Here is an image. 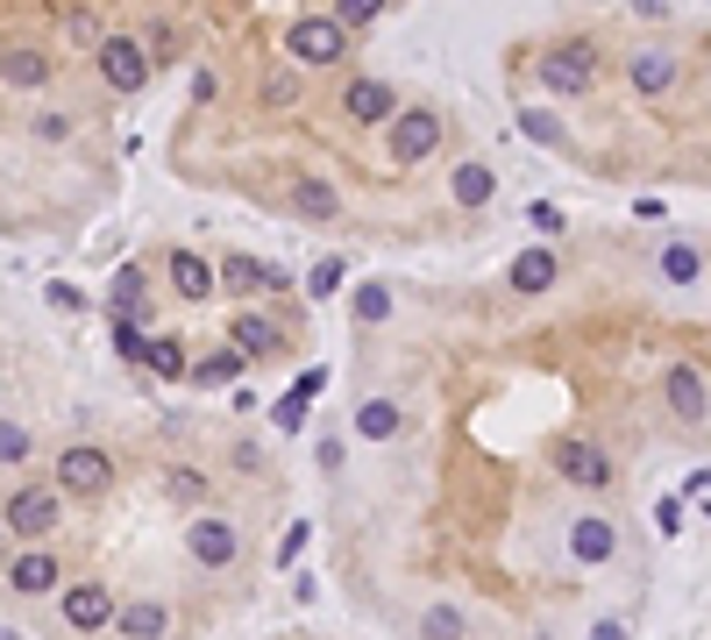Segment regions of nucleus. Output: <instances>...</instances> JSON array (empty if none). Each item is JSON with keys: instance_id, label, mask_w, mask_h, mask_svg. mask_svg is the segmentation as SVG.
Listing matches in <instances>:
<instances>
[{"instance_id": "f257e3e1", "label": "nucleus", "mask_w": 711, "mask_h": 640, "mask_svg": "<svg viewBox=\"0 0 711 640\" xmlns=\"http://www.w3.org/2000/svg\"><path fill=\"white\" fill-rule=\"evenodd\" d=\"M342 36H349V29H342L335 14H299V22L285 29V51H292V65H342Z\"/></svg>"}, {"instance_id": "f03ea898", "label": "nucleus", "mask_w": 711, "mask_h": 640, "mask_svg": "<svg viewBox=\"0 0 711 640\" xmlns=\"http://www.w3.org/2000/svg\"><path fill=\"white\" fill-rule=\"evenodd\" d=\"M114 484V455L93 449V441H79V449L57 455V492H79V498H100Z\"/></svg>"}, {"instance_id": "7ed1b4c3", "label": "nucleus", "mask_w": 711, "mask_h": 640, "mask_svg": "<svg viewBox=\"0 0 711 640\" xmlns=\"http://www.w3.org/2000/svg\"><path fill=\"white\" fill-rule=\"evenodd\" d=\"M93 65H100V79H108L114 93H135V86L149 79V51H143L135 36H108V43L93 51Z\"/></svg>"}, {"instance_id": "20e7f679", "label": "nucleus", "mask_w": 711, "mask_h": 640, "mask_svg": "<svg viewBox=\"0 0 711 640\" xmlns=\"http://www.w3.org/2000/svg\"><path fill=\"white\" fill-rule=\"evenodd\" d=\"M57 520H65V506H57V492L51 484H29V492H14L8 498V527L22 533V541H43Z\"/></svg>"}, {"instance_id": "39448f33", "label": "nucleus", "mask_w": 711, "mask_h": 640, "mask_svg": "<svg viewBox=\"0 0 711 640\" xmlns=\"http://www.w3.org/2000/svg\"><path fill=\"white\" fill-rule=\"evenodd\" d=\"M591 71H598L591 43H563V51H548V65H541V86H548V93H584Z\"/></svg>"}, {"instance_id": "423d86ee", "label": "nucleus", "mask_w": 711, "mask_h": 640, "mask_svg": "<svg viewBox=\"0 0 711 640\" xmlns=\"http://www.w3.org/2000/svg\"><path fill=\"white\" fill-rule=\"evenodd\" d=\"M186 548H192V562H207V570H229L235 562V527L229 520H214V512H200V520L186 527Z\"/></svg>"}, {"instance_id": "0eeeda50", "label": "nucleus", "mask_w": 711, "mask_h": 640, "mask_svg": "<svg viewBox=\"0 0 711 640\" xmlns=\"http://www.w3.org/2000/svg\"><path fill=\"white\" fill-rule=\"evenodd\" d=\"M65 627H71V633H100V627H114V598H108V584H71V591H65Z\"/></svg>"}, {"instance_id": "6e6552de", "label": "nucleus", "mask_w": 711, "mask_h": 640, "mask_svg": "<svg viewBox=\"0 0 711 640\" xmlns=\"http://www.w3.org/2000/svg\"><path fill=\"white\" fill-rule=\"evenodd\" d=\"M434 143H442V121H434V114H399V121H391V157H399V164L434 157Z\"/></svg>"}, {"instance_id": "1a4fd4ad", "label": "nucleus", "mask_w": 711, "mask_h": 640, "mask_svg": "<svg viewBox=\"0 0 711 640\" xmlns=\"http://www.w3.org/2000/svg\"><path fill=\"white\" fill-rule=\"evenodd\" d=\"M342 114L349 121H391L399 114V93H391L385 79H356L349 93H342Z\"/></svg>"}, {"instance_id": "9d476101", "label": "nucleus", "mask_w": 711, "mask_h": 640, "mask_svg": "<svg viewBox=\"0 0 711 640\" xmlns=\"http://www.w3.org/2000/svg\"><path fill=\"white\" fill-rule=\"evenodd\" d=\"M214 285H229V293H285V278H278V271H264L256 256H221Z\"/></svg>"}, {"instance_id": "9b49d317", "label": "nucleus", "mask_w": 711, "mask_h": 640, "mask_svg": "<svg viewBox=\"0 0 711 640\" xmlns=\"http://www.w3.org/2000/svg\"><path fill=\"white\" fill-rule=\"evenodd\" d=\"M563 477L584 484V492H604V484H612V463H604V449H591V441H569L563 449Z\"/></svg>"}, {"instance_id": "f8f14e48", "label": "nucleus", "mask_w": 711, "mask_h": 640, "mask_svg": "<svg viewBox=\"0 0 711 640\" xmlns=\"http://www.w3.org/2000/svg\"><path fill=\"white\" fill-rule=\"evenodd\" d=\"M8 584L22 591V598H43V591L57 584V555H43V548H29V555H14V570H8Z\"/></svg>"}, {"instance_id": "ddd939ff", "label": "nucleus", "mask_w": 711, "mask_h": 640, "mask_svg": "<svg viewBox=\"0 0 711 640\" xmlns=\"http://www.w3.org/2000/svg\"><path fill=\"white\" fill-rule=\"evenodd\" d=\"M114 633H129V640H157V633H171V613H164L157 598L121 605V613H114Z\"/></svg>"}, {"instance_id": "4468645a", "label": "nucleus", "mask_w": 711, "mask_h": 640, "mask_svg": "<svg viewBox=\"0 0 711 640\" xmlns=\"http://www.w3.org/2000/svg\"><path fill=\"white\" fill-rule=\"evenodd\" d=\"M612 548H619L612 520H577V527H569V555H577V562H604Z\"/></svg>"}, {"instance_id": "2eb2a0df", "label": "nucleus", "mask_w": 711, "mask_h": 640, "mask_svg": "<svg viewBox=\"0 0 711 640\" xmlns=\"http://www.w3.org/2000/svg\"><path fill=\"white\" fill-rule=\"evenodd\" d=\"M229 342H235V356L249 363V356H270V349H278V328H270L264 313H242L235 328H229Z\"/></svg>"}, {"instance_id": "dca6fc26", "label": "nucleus", "mask_w": 711, "mask_h": 640, "mask_svg": "<svg viewBox=\"0 0 711 640\" xmlns=\"http://www.w3.org/2000/svg\"><path fill=\"white\" fill-rule=\"evenodd\" d=\"M555 285V256L548 250H520L512 256V293H548Z\"/></svg>"}, {"instance_id": "f3484780", "label": "nucleus", "mask_w": 711, "mask_h": 640, "mask_svg": "<svg viewBox=\"0 0 711 640\" xmlns=\"http://www.w3.org/2000/svg\"><path fill=\"white\" fill-rule=\"evenodd\" d=\"M321 385H327V371H307V377H299V385H292V391H285V399H278V406H270V420H278V427H285V434H292V427H299V420H307V399H313V391H321Z\"/></svg>"}, {"instance_id": "a211bd4d", "label": "nucleus", "mask_w": 711, "mask_h": 640, "mask_svg": "<svg viewBox=\"0 0 711 640\" xmlns=\"http://www.w3.org/2000/svg\"><path fill=\"white\" fill-rule=\"evenodd\" d=\"M669 406L684 420H704V377L690 371V363H676V371H669Z\"/></svg>"}, {"instance_id": "6ab92c4d", "label": "nucleus", "mask_w": 711, "mask_h": 640, "mask_svg": "<svg viewBox=\"0 0 711 640\" xmlns=\"http://www.w3.org/2000/svg\"><path fill=\"white\" fill-rule=\"evenodd\" d=\"M633 86H641V93H669L676 86V57L669 51H641L633 57Z\"/></svg>"}, {"instance_id": "aec40b11", "label": "nucleus", "mask_w": 711, "mask_h": 640, "mask_svg": "<svg viewBox=\"0 0 711 640\" xmlns=\"http://www.w3.org/2000/svg\"><path fill=\"white\" fill-rule=\"evenodd\" d=\"M171 278H178V293H186V299H214V271H207L192 250H171Z\"/></svg>"}, {"instance_id": "412c9836", "label": "nucleus", "mask_w": 711, "mask_h": 640, "mask_svg": "<svg viewBox=\"0 0 711 640\" xmlns=\"http://www.w3.org/2000/svg\"><path fill=\"white\" fill-rule=\"evenodd\" d=\"M292 207L299 213H307V221H335V186H327V178H299V186H292Z\"/></svg>"}, {"instance_id": "4be33fe9", "label": "nucleus", "mask_w": 711, "mask_h": 640, "mask_svg": "<svg viewBox=\"0 0 711 640\" xmlns=\"http://www.w3.org/2000/svg\"><path fill=\"white\" fill-rule=\"evenodd\" d=\"M0 79H8V86H43V79H51V57H43V51H8V57H0Z\"/></svg>"}, {"instance_id": "5701e85b", "label": "nucleus", "mask_w": 711, "mask_h": 640, "mask_svg": "<svg viewBox=\"0 0 711 640\" xmlns=\"http://www.w3.org/2000/svg\"><path fill=\"white\" fill-rule=\"evenodd\" d=\"M135 307H143V264H121L114 271V293H108V313H129L135 320Z\"/></svg>"}, {"instance_id": "b1692460", "label": "nucleus", "mask_w": 711, "mask_h": 640, "mask_svg": "<svg viewBox=\"0 0 711 640\" xmlns=\"http://www.w3.org/2000/svg\"><path fill=\"white\" fill-rule=\"evenodd\" d=\"M491 200V172L484 164H456V207H484Z\"/></svg>"}, {"instance_id": "393cba45", "label": "nucleus", "mask_w": 711, "mask_h": 640, "mask_svg": "<svg viewBox=\"0 0 711 640\" xmlns=\"http://www.w3.org/2000/svg\"><path fill=\"white\" fill-rule=\"evenodd\" d=\"M149 371H157V377H192V363H186V349H178V342H149Z\"/></svg>"}, {"instance_id": "a878e982", "label": "nucleus", "mask_w": 711, "mask_h": 640, "mask_svg": "<svg viewBox=\"0 0 711 640\" xmlns=\"http://www.w3.org/2000/svg\"><path fill=\"white\" fill-rule=\"evenodd\" d=\"M192 377H200V385H229V377H242V356H235V349H221V356L192 363Z\"/></svg>"}, {"instance_id": "bb28decb", "label": "nucleus", "mask_w": 711, "mask_h": 640, "mask_svg": "<svg viewBox=\"0 0 711 640\" xmlns=\"http://www.w3.org/2000/svg\"><path fill=\"white\" fill-rule=\"evenodd\" d=\"M65 36H71V43H93V51H100V43H108V22H100V14H86V8H71V14H65Z\"/></svg>"}, {"instance_id": "cd10ccee", "label": "nucleus", "mask_w": 711, "mask_h": 640, "mask_svg": "<svg viewBox=\"0 0 711 640\" xmlns=\"http://www.w3.org/2000/svg\"><path fill=\"white\" fill-rule=\"evenodd\" d=\"M363 434H370V441H391V434H399V413H391V406L385 399H370V406H363Z\"/></svg>"}, {"instance_id": "c85d7f7f", "label": "nucleus", "mask_w": 711, "mask_h": 640, "mask_svg": "<svg viewBox=\"0 0 711 640\" xmlns=\"http://www.w3.org/2000/svg\"><path fill=\"white\" fill-rule=\"evenodd\" d=\"M662 271H669L676 285H690L698 278V250H690V242H669V250H662Z\"/></svg>"}, {"instance_id": "c756f323", "label": "nucleus", "mask_w": 711, "mask_h": 640, "mask_svg": "<svg viewBox=\"0 0 711 640\" xmlns=\"http://www.w3.org/2000/svg\"><path fill=\"white\" fill-rule=\"evenodd\" d=\"M114 349H121V356H135V363H143V356H149V342H143V328H135V320H129V313H114Z\"/></svg>"}, {"instance_id": "7c9ffc66", "label": "nucleus", "mask_w": 711, "mask_h": 640, "mask_svg": "<svg viewBox=\"0 0 711 640\" xmlns=\"http://www.w3.org/2000/svg\"><path fill=\"white\" fill-rule=\"evenodd\" d=\"M335 285H342V256H321V264H313V278H307V293H313V299H327Z\"/></svg>"}, {"instance_id": "2f4dec72", "label": "nucleus", "mask_w": 711, "mask_h": 640, "mask_svg": "<svg viewBox=\"0 0 711 640\" xmlns=\"http://www.w3.org/2000/svg\"><path fill=\"white\" fill-rule=\"evenodd\" d=\"M356 313L363 320H385L391 313V285H363V293H356Z\"/></svg>"}, {"instance_id": "473e14b6", "label": "nucleus", "mask_w": 711, "mask_h": 640, "mask_svg": "<svg viewBox=\"0 0 711 640\" xmlns=\"http://www.w3.org/2000/svg\"><path fill=\"white\" fill-rule=\"evenodd\" d=\"M377 8H385V0H342L335 22H342V29H363V22H377Z\"/></svg>"}, {"instance_id": "72a5a7b5", "label": "nucleus", "mask_w": 711, "mask_h": 640, "mask_svg": "<svg viewBox=\"0 0 711 640\" xmlns=\"http://www.w3.org/2000/svg\"><path fill=\"white\" fill-rule=\"evenodd\" d=\"M22 455H29V434H22V427H8V420H0V463H22Z\"/></svg>"}, {"instance_id": "f704fd0d", "label": "nucleus", "mask_w": 711, "mask_h": 640, "mask_svg": "<svg viewBox=\"0 0 711 640\" xmlns=\"http://www.w3.org/2000/svg\"><path fill=\"white\" fill-rule=\"evenodd\" d=\"M299 93V79H292V71H270V79H264V100L270 107H278V100H292Z\"/></svg>"}, {"instance_id": "c9c22d12", "label": "nucleus", "mask_w": 711, "mask_h": 640, "mask_svg": "<svg viewBox=\"0 0 711 640\" xmlns=\"http://www.w3.org/2000/svg\"><path fill=\"white\" fill-rule=\"evenodd\" d=\"M36 135H43V143H65L71 121H65V114H43V121H36Z\"/></svg>"}, {"instance_id": "e433bc0d", "label": "nucleus", "mask_w": 711, "mask_h": 640, "mask_svg": "<svg viewBox=\"0 0 711 640\" xmlns=\"http://www.w3.org/2000/svg\"><path fill=\"white\" fill-rule=\"evenodd\" d=\"M655 527L676 533V527H684V506H676V498H662V506H655Z\"/></svg>"}, {"instance_id": "4c0bfd02", "label": "nucleus", "mask_w": 711, "mask_h": 640, "mask_svg": "<svg viewBox=\"0 0 711 640\" xmlns=\"http://www.w3.org/2000/svg\"><path fill=\"white\" fill-rule=\"evenodd\" d=\"M526 135H534V143H555V114H526Z\"/></svg>"}, {"instance_id": "58836bf2", "label": "nucleus", "mask_w": 711, "mask_h": 640, "mask_svg": "<svg viewBox=\"0 0 711 640\" xmlns=\"http://www.w3.org/2000/svg\"><path fill=\"white\" fill-rule=\"evenodd\" d=\"M299 548H307V527H292V533H285V541H278V570H285V562L299 555Z\"/></svg>"}, {"instance_id": "ea45409f", "label": "nucleus", "mask_w": 711, "mask_h": 640, "mask_svg": "<svg viewBox=\"0 0 711 640\" xmlns=\"http://www.w3.org/2000/svg\"><path fill=\"white\" fill-rule=\"evenodd\" d=\"M427 633L434 640H456V613H427Z\"/></svg>"}, {"instance_id": "a19ab883", "label": "nucleus", "mask_w": 711, "mask_h": 640, "mask_svg": "<svg viewBox=\"0 0 711 640\" xmlns=\"http://www.w3.org/2000/svg\"><path fill=\"white\" fill-rule=\"evenodd\" d=\"M619 633H626V627H619V619H604V627H598V640H619Z\"/></svg>"}, {"instance_id": "79ce46f5", "label": "nucleus", "mask_w": 711, "mask_h": 640, "mask_svg": "<svg viewBox=\"0 0 711 640\" xmlns=\"http://www.w3.org/2000/svg\"><path fill=\"white\" fill-rule=\"evenodd\" d=\"M704 164H711V150H704Z\"/></svg>"}]
</instances>
